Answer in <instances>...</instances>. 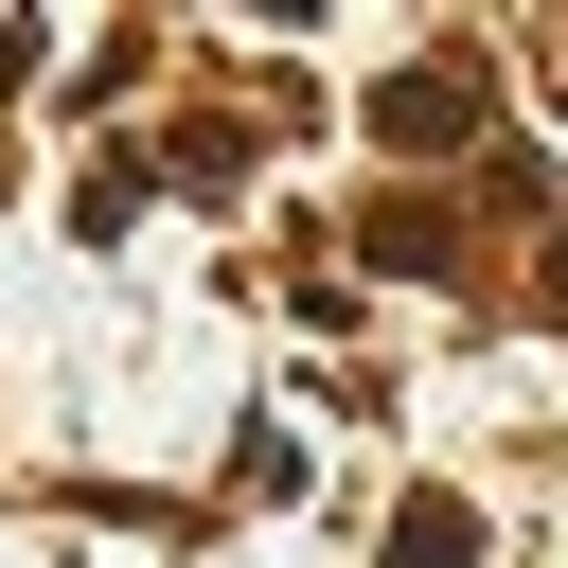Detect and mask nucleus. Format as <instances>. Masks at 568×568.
Here are the masks:
<instances>
[{"label": "nucleus", "instance_id": "3", "mask_svg": "<svg viewBox=\"0 0 568 568\" xmlns=\"http://www.w3.org/2000/svg\"><path fill=\"white\" fill-rule=\"evenodd\" d=\"M444 248H462V231H444L426 195H390V213H373V266H444Z\"/></svg>", "mask_w": 568, "mask_h": 568}, {"label": "nucleus", "instance_id": "2", "mask_svg": "<svg viewBox=\"0 0 568 568\" xmlns=\"http://www.w3.org/2000/svg\"><path fill=\"white\" fill-rule=\"evenodd\" d=\"M462 550H479V515H462V497H408V515H390V550H373V568H462Z\"/></svg>", "mask_w": 568, "mask_h": 568}, {"label": "nucleus", "instance_id": "1", "mask_svg": "<svg viewBox=\"0 0 568 568\" xmlns=\"http://www.w3.org/2000/svg\"><path fill=\"white\" fill-rule=\"evenodd\" d=\"M462 124H479V53H426V71L373 89V142L390 160H462Z\"/></svg>", "mask_w": 568, "mask_h": 568}, {"label": "nucleus", "instance_id": "4", "mask_svg": "<svg viewBox=\"0 0 568 568\" xmlns=\"http://www.w3.org/2000/svg\"><path fill=\"white\" fill-rule=\"evenodd\" d=\"M550 320H568V248H550Z\"/></svg>", "mask_w": 568, "mask_h": 568}]
</instances>
